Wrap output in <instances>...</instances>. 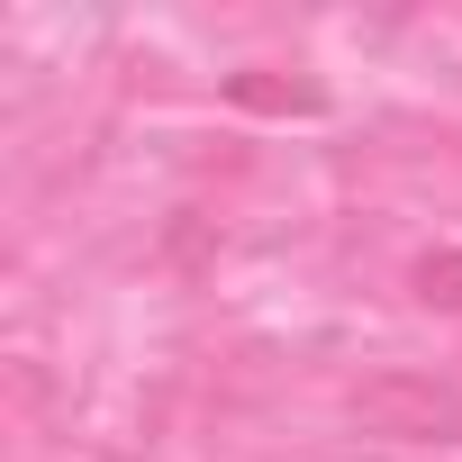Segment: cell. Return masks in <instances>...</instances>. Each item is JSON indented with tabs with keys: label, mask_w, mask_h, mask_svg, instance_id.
<instances>
[{
	"label": "cell",
	"mask_w": 462,
	"mask_h": 462,
	"mask_svg": "<svg viewBox=\"0 0 462 462\" xmlns=\"http://www.w3.org/2000/svg\"><path fill=\"white\" fill-rule=\"evenodd\" d=\"M345 417L381 444H462V390L444 372H408V363H381L345 390Z\"/></svg>",
	"instance_id": "6da1fadb"
},
{
	"label": "cell",
	"mask_w": 462,
	"mask_h": 462,
	"mask_svg": "<svg viewBox=\"0 0 462 462\" xmlns=\"http://www.w3.org/2000/svg\"><path fill=\"white\" fill-rule=\"evenodd\" d=\"M417 300L426 309H462V245H435V254H417Z\"/></svg>",
	"instance_id": "7a4b0ae2"
},
{
	"label": "cell",
	"mask_w": 462,
	"mask_h": 462,
	"mask_svg": "<svg viewBox=\"0 0 462 462\" xmlns=\"http://www.w3.org/2000/svg\"><path fill=\"white\" fill-rule=\"evenodd\" d=\"M236 100H254V109H318V82H263V73H236Z\"/></svg>",
	"instance_id": "3957f363"
}]
</instances>
